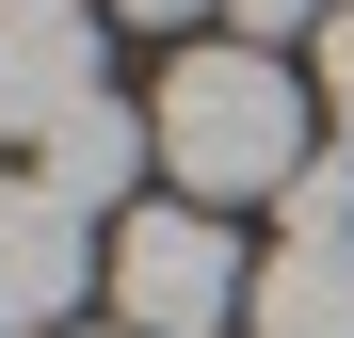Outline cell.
Returning <instances> with one entry per match:
<instances>
[{
    "label": "cell",
    "instance_id": "1",
    "mask_svg": "<svg viewBox=\"0 0 354 338\" xmlns=\"http://www.w3.org/2000/svg\"><path fill=\"white\" fill-rule=\"evenodd\" d=\"M306 81H290L274 65V48H242V32H225V48H194V65H161V178L177 194H290V178H306Z\"/></svg>",
    "mask_w": 354,
    "mask_h": 338
},
{
    "label": "cell",
    "instance_id": "2",
    "mask_svg": "<svg viewBox=\"0 0 354 338\" xmlns=\"http://www.w3.org/2000/svg\"><path fill=\"white\" fill-rule=\"evenodd\" d=\"M242 306H258V290H242L225 209L161 194V209H129V225H113V322H129V338H225Z\"/></svg>",
    "mask_w": 354,
    "mask_h": 338
},
{
    "label": "cell",
    "instance_id": "3",
    "mask_svg": "<svg viewBox=\"0 0 354 338\" xmlns=\"http://www.w3.org/2000/svg\"><path fill=\"white\" fill-rule=\"evenodd\" d=\"M81 290H97V242L48 178H0V338H81Z\"/></svg>",
    "mask_w": 354,
    "mask_h": 338
},
{
    "label": "cell",
    "instance_id": "4",
    "mask_svg": "<svg viewBox=\"0 0 354 338\" xmlns=\"http://www.w3.org/2000/svg\"><path fill=\"white\" fill-rule=\"evenodd\" d=\"M81 97H113L97 81V0H0V129L48 145Z\"/></svg>",
    "mask_w": 354,
    "mask_h": 338
},
{
    "label": "cell",
    "instance_id": "5",
    "mask_svg": "<svg viewBox=\"0 0 354 338\" xmlns=\"http://www.w3.org/2000/svg\"><path fill=\"white\" fill-rule=\"evenodd\" d=\"M145 161H161V113H129V97H81V113H65V129H48V145H32V178H48V194H65V209H97V194H129V178H145Z\"/></svg>",
    "mask_w": 354,
    "mask_h": 338
},
{
    "label": "cell",
    "instance_id": "6",
    "mask_svg": "<svg viewBox=\"0 0 354 338\" xmlns=\"http://www.w3.org/2000/svg\"><path fill=\"white\" fill-rule=\"evenodd\" d=\"M242 322L258 338H354V242H274Z\"/></svg>",
    "mask_w": 354,
    "mask_h": 338
},
{
    "label": "cell",
    "instance_id": "7",
    "mask_svg": "<svg viewBox=\"0 0 354 338\" xmlns=\"http://www.w3.org/2000/svg\"><path fill=\"white\" fill-rule=\"evenodd\" d=\"M274 225H290V242H354V145H322L306 178L274 194Z\"/></svg>",
    "mask_w": 354,
    "mask_h": 338
},
{
    "label": "cell",
    "instance_id": "8",
    "mask_svg": "<svg viewBox=\"0 0 354 338\" xmlns=\"http://www.w3.org/2000/svg\"><path fill=\"white\" fill-rule=\"evenodd\" d=\"M306 48H322V113H338V129H354V0H338V17H322Z\"/></svg>",
    "mask_w": 354,
    "mask_h": 338
},
{
    "label": "cell",
    "instance_id": "9",
    "mask_svg": "<svg viewBox=\"0 0 354 338\" xmlns=\"http://www.w3.org/2000/svg\"><path fill=\"white\" fill-rule=\"evenodd\" d=\"M225 17H242V48H274V32H322L338 0H225Z\"/></svg>",
    "mask_w": 354,
    "mask_h": 338
},
{
    "label": "cell",
    "instance_id": "10",
    "mask_svg": "<svg viewBox=\"0 0 354 338\" xmlns=\"http://www.w3.org/2000/svg\"><path fill=\"white\" fill-rule=\"evenodd\" d=\"M113 17H209V0H113Z\"/></svg>",
    "mask_w": 354,
    "mask_h": 338
},
{
    "label": "cell",
    "instance_id": "11",
    "mask_svg": "<svg viewBox=\"0 0 354 338\" xmlns=\"http://www.w3.org/2000/svg\"><path fill=\"white\" fill-rule=\"evenodd\" d=\"M81 338H129V322H81Z\"/></svg>",
    "mask_w": 354,
    "mask_h": 338
}]
</instances>
